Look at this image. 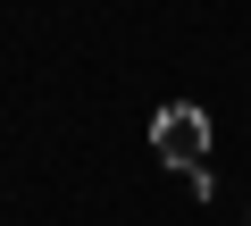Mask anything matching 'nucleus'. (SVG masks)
<instances>
[{"label": "nucleus", "mask_w": 251, "mask_h": 226, "mask_svg": "<svg viewBox=\"0 0 251 226\" xmlns=\"http://www.w3.org/2000/svg\"><path fill=\"white\" fill-rule=\"evenodd\" d=\"M151 151L168 159V168H201V151H209V109H193V100H168L159 118H151Z\"/></svg>", "instance_id": "1"}]
</instances>
